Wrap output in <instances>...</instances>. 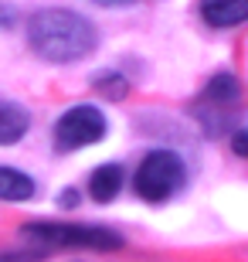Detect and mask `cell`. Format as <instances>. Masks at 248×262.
Returning <instances> with one entry per match:
<instances>
[{
    "mask_svg": "<svg viewBox=\"0 0 248 262\" xmlns=\"http://www.w3.org/2000/svg\"><path fill=\"white\" fill-rule=\"evenodd\" d=\"M31 48L48 61H78L96 48V28L75 10H41L28 28Z\"/></svg>",
    "mask_w": 248,
    "mask_h": 262,
    "instance_id": "obj_1",
    "label": "cell"
},
{
    "mask_svg": "<svg viewBox=\"0 0 248 262\" xmlns=\"http://www.w3.org/2000/svg\"><path fill=\"white\" fill-rule=\"evenodd\" d=\"M24 235L38 242L44 252L48 249H96V252H112L123 249V238L102 225H61V222H28Z\"/></svg>",
    "mask_w": 248,
    "mask_h": 262,
    "instance_id": "obj_2",
    "label": "cell"
},
{
    "mask_svg": "<svg viewBox=\"0 0 248 262\" xmlns=\"http://www.w3.org/2000/svg\"><path fill=\"white\" fill-rule=\"evenodd\" d=\"M136 194L143 201H167L170 194H177L184 184V160L173 150H153L143 157V164L136 170Z\"/></svg>",
    "mask_w": 248,
    "mask_h": 262,
    "instance_id": "obj_3",
    "label": "cell"
},
{
    "mask_svg": "<svg viewBox=\"0 0 248 262\" xmlns=\"http://www.w3.org/2000/svg\"><path fill=\"white\" fill-rule=\"evenodd\" d=\"M105 136V116L96 106H72L55 123V146L58 150H82L99 143Z\"/></svg>",
    "mask_w": 248,
    "mask_h": 262,
    "instance_id": "obj_4",
    "label": "cell"
},
{
    "mask_svg": "<svg viewBox=\"0 0 248 262\" xmlns=\"http://www.w3.org/2000/svg\"><path fill=\"white\" fill-rule=\"evenodd\" d=\"M200 17L211 28H235L248 17V0H200Z\"/></svg>",
    "mask_w": 248,
    "mask_h": 262,
    "instance_id": "obj_5",
    "label": "cell"
},
{
    "mask_svg": "<svg viewBox=\"0 0 248 262\" xmlns=\"http://www.w3.org/2000/svg\"><path fill=\"white\" fill-rule=\"evenodd\" d=\"M241 89H238V78L235 75H214L208 82V89H204V96H200L197 106H214V113H221V119H224V109H231L235 102H238Z\"/></svg>",
    "mask_w": 248,
    "mask_h": 262,
    "instance_id": "obj_6",
    "label": "cell"
},
{
    "mask_svg": "<svg viewBox=\"0 0 248 262\" xmlns=\"http://www.w3.org/2000/svg\"><path fill=\"white\" fill-rule=\"evenodd\" d=\"M28 126H31V116L17 102H0V146L17 143L20 136L28 133Z\"/></svg>",
    "mask_w": 248,
    "mask_h": 262,
    "instance_id": "obj_7",
    "label": "cell"
},
{
    "mask_svg": "<svg viewBox=\"0 0 248 262\" xmlns=\"http://www.w3.org/2000/svg\"><path fill=\"white\" fill-rule=\"evenodd\" d=\"M119 187H123V167L102 164L96 174H92V181H88V194L96 198L99 204H105V201H112V198L119 194Z\"/></svg>",
    "mask_w": 248,
    "mask_h": 262,
    "instance_id": "obj_8",
    "label": "cell"
},
{
    "mask_svg": "<svg viewBox=\"0 0 248 262\" xmlns=\"http://www.w3.org/2000/svg\"><path fill=\"white\" fill-rule=\"evenodd\" d=\"M34 198V181L17 167H0V201H28Z\"/></svg>",
    "mask_w": 248,
    "mask_h": 262,
    "instance_id": "obj_9",
    "label": "cell"
},
{
    "mask_svg": "<svg viewBox=\"0 0 248 262\" xmlns=\"http://www.w3.org/2000/svg\"><path fill=\"white\" fill-rule=\"evenodd\" d=\"M96 85H99V92H105L109 99H123L126 96V82L119 75H102Z\"/></svg>",
    "mask_w": 248,
    "mask_h": 262,
    "instance_id": "obj_10",
    "label": "cell"
},
{
    "mask_svg": "<svg viewBox=\"0 0 248 262\" xmlns=\"http://www.w3.org/2000/svg\"><path fill=\"white\" fill-rule=\"evenodd\" d=\"M44 255H48L44 249H38V252H4L0 262H41Z\"/></svg>",
    "mask_w": 248,
    "mask_h": 262,
    "instance_id": "obj_11",
    "label": "cell"
},
{
    "mask_svg": "<svg viewBox=\"0 0 248 262\" xmlns=\"http://www.w3.org/2000/svg\"><path fill=\"white\" fill-rule=\"evenodd\" d=\"M235 154L238 157L248 154V133H235Z\"/></svg>",
    "mask_w": 248,
    "mask_h": 262,
    "instance_id": "obj_12",
    "label": "cell"
},
{
    "mask_svg": "<svg viewBox=\"0 0 248 262\" xmlns=\"http://www.w3.org/2000/svg\"><path fill=\"white\" fill-rule=\"evenodd\" d=\"M65 204H68V208H75V204H78V194H75V191H65Z\"/></svg>",
    "mask_w": 248,
    "mask_h": 262,
    "instance_id": "obj_13",
    "label": "cell"
},
{
    "mask_svg": "<svg viewBox=\"0 0 248 262\" xmlns=\"http://www.w3.org/2000/svg\"><path fill=\"white\" fill-rule=\"evenodd\" d=\"M96 4H105V7H116V4H133V0H96Z\"/></svg>",
    "mask_w": 248,
    "mask_h": 262,
    "instance_id": "obj_14",
    "label": "cell"
}]
</instances>
